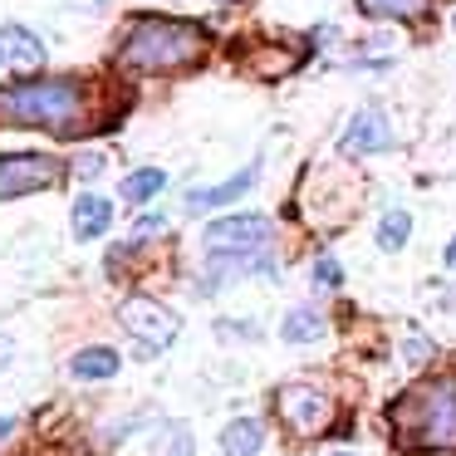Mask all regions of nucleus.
<instances>
[{
    "mask_svg": "<svg viewBox=\"0 0 456 456\" xmlns=\"http://www.w3.org/2000/svg\"><path fill=\"white\" fill-rule=\"evenodd\" d=\"M393 436L407 452H452L456 446V378L407 387L393 403Z\"/></svg>",
    "mask_w": 456,
    "mask_h": 456,
    "instance_id": "nucleus-1",
    "label": "nucleus"
},
{
    "mask_svg": "<svg viewBox=\"0 0 456 456\" xmlns=\"http://www.w3.org/2000/svg\"><path fill=\"white\" fill-rule=\"evenodd\" d=\"M207 50V30L191 20H138L118 50V64L133 74H177L191 69Z\"/></svg>",
    "mask_w": 456,
    "mask_h": 456,
    "instance_id": "nucleus-2",
    "label": "nucleus"
},
{
    "mask_svg": "<svg viewBox=\"0 0 456 456\" xmlns=\"http://www.w3.org/2000/svg\"><path fill=\"white\" fill-rule=\"evenodd\" d=\"M84 113L79 79H30L0 94V123H30V128L74 133Z\"/></svg>",
    "mask_w": 456,
    "mask_h": 456,
    "instance_id": "nucleus-3",
    "label": "nucleus"
},
{
    "mask_svg": "<svg viewBox=\"0 0 456 456\" xmlns=\"http://www.w3.org/2000/svg\"><path fill=\"white\" fill-rule=\"evenodd\" d=\"M270 236H275V226L250 211V216L211 221V226L201 231V246H207V256H260V250L270 246Z\"/></svg>",
    "mask_w": 456,
    "mask_h": 456,
    "instance_id": "nucleus-4",
    "label": "nucleus"
},
{
    "mask_svg": "<svg viewBox=\"0 0 456 456\" xmlns=\"http://www.w3.org/2000/svg\"><path fill=\"white\" fill-rule=\"evenodd\" d=\"M275 407H280V417H285V427H289L295 436L324 432L329 417H334L329 393H324V387H314V383H289V387H280V393H275Z\"/></svg>",
    "mask_w": 456,
    "mask_h": 456,
    "instance_id": "nucleus-5",
    "label": "nucleus"
},
{
    "mask_svg": "<svg viewBox=\"0 0 456 456\" xmlns=\"http://www.w3.org/2000/svg\"><path fill=\"white\" fill-rule=\"evenodd\" d=\"M118 319H123V329H128L133 338H142L148 348H167L172 338H177V314H172L167 305H158V299H148V295L123 299Z\"/></svg>",
    "mask_w": 456,
    "mask_h": 456,
    "instance_id": "nucleus-6",
    "label": "nucleus"
},
{
    "mask_svg": "<svg viewBox=\"0 0 456 456\" xmlns=\"http://www.w3.org/2000/svg\"><path fill=\"white\" fill-rule=\"evenodd\" d=\"M60 177V162L45 158V152H15V158H0V201L25 197V191H40Z\"/></svg>",
    "mask_w": 456,
    "mask_h": 456,
    "instance_id": "nucleus-7",
    "label": "nucleus"
},
{
    "mask_svg": "<svg viewBox=\"0 0 456 456\" xmlns=\"http://www.w3.org/2000/svg\"><path fill=\"white\" fill-rule=\"evenodd\" d=\"M387 148H393V128L378 109H358L344 138H338V152H348V158H368V152H387Z\"/></svg>",
    "mask_w": 456,
    "mask_h": 456,
    "instance_id": "nucleus-8",
    "label": "nucleus"
},
{
    "mask_svg": "<svg viewBox=\"0 0 456 456\" xmlns=\"http://www.w3.org/2000/svg\"><path fill=\"white\" fill-rule=\"evenodd\" d=\"M0 60L11 64L15 74H30L45 64V45L40 35H30L25 25H0Z\"/></svg>",
    "mask_w": 456,
    "mask_h": 456,
    "instance_id": "nucleus-9",
    "label": "nucleus"
},
{
    "mask_svg": "<svg viewBox=\"0 0 456 456\" xmlns=\"http://www.w3.org/2000/svg\"><path fill=\"white\" fill-rule=\"evenodd\" d=\"M260 177V162H250V167H240L236 177L216 182V187H201V191H187V211H211V207H231L236 197H246L250 187H256Z\"/></svg>",
    "mask_w": 456,
    "mask_h": 456,
    "instance_id": "nucleus-10",
    "label": "nucleus"
},
{
    "mask_svg": "<svg viewBox=\"0 0 456 456\" xmlns=\"http://www.w3.org/2000/svg\"><path fill=\"white\" fill-rule=\"evenodd\" d=\"M74 236L79 240H99L103 231H109V221H113V207L103 197H94V191H84L79 201H74Z\"/></svg>",
    "mask_w": 456,
    "mask_h": 456,
    "instance_id": "nucleus-11",
    "label": "nucleus"
},
{
    "mask_svg": "<svg viewBox=\"0 0 456 456\" xmlns=\"http://www.w3.org/2000/svg\"><path fill=\"white\" fill-rule=\"evenodd\" d=\"M260 446H265V427H260L256 417H236V422L221 432V452L226 456H256Z\"/></svg>",
    "mask_w": 456,
    "mask_h": 456,
    "instance_id": "nucleus-12",
    "label": "nucleus"
},
{
    "mask_svg": "<svg viewBox=\"0 0 456 456\" xmlns=\"http://www.w3.org/2000/svg\"><path fill=\"white\" fill-rule=\"evenodd\" d=\"M162 187H167V172H162V167H142V172H128V177H123L118 197L133 201V207H142V201H152Z\"/></svg>",
    "mask_w": 456,
    "mask_h": 456,
    "instance_id": "nucleus-13",
    "label": "nucleus"
},
{
    "mask_svg": "<svg viewBox=\"0 0 456 456\" xmlns=\"http://www.w3.org/2000/svg\"><path fill=\"white\" fill-rule=\"evenodd\" d=\"M280 334H285V344H314V338H324V314L319 309H289Z\"/></svg>",
    "mask_w": 456,
    "mask_h": 456,
    "instance_id": "nucleus-14",
    "label": "nucleus"
},
{
    "mask_svg": "<svg viewBox=\"0 0 456 456\" xmlns=\"http://www.w3.org/2000/svg\"><path fill=\"white\" fill-rule=\"evenodd\" d=\"M69 373L74 378H113L118 373V354L113 348H79L69 358Z\"/></svg>",
    "mask_w": 456,
    "mask_h": 456,
    "instance_id": "nucleus-15",
    "label": "nucleus"
},
{
    "mask_svg": "<svg viewBox=\"0 0 456 456\" xmlns=\"http://www.w3.org/2000/svg\"><path fill=\"white\" fill-rule=\"evenodd\" d=\"M358 11L373 20H417L427 11V0H358Z\"/></svg>",
    "mask_w": 456,
    "mask_h": 456,
    "instance_id": "nucleus-16",
    "label": "nucleus"
},
{
    "mask_svg": "<svg viewBox=\"0 0 456 456\" xmlns=\"http://www.w3.org/2000/svg\"><path fill=\"white\" fill-rule=\"evenodd\" d=\"M407 236H412V216H407V211H387V216L378 221V246L383 250H403Z\"/></svg>",
    "mask_w": 456,
    "mask_h": 456,
    "instance_id": "nucleus-17",
    "label": "nucleus"
},
{
    "mask_svg": "<svg viewBox=\"0 0 456 456\" xmlns=\"http://www.w3.org/2000/svg\"><path fill=\"white\" fill-rule=\"evenodd\" d=\"M314 285H324V289H338V285H344V270H338L334 256H319V260H314Z\"/></svg>",
    "mask_w": 456,
    "mask_h": 456,
    "instance_id": "nucleus-18",
    "label": "nucleus"
},
{
    "mask_svg": "<svg viewBox=\"0 0 456 456\" xmlns=\"http://www.w3.org/2000/svg\"><path fill=\"white\" fill-rule=\"evenodd\" d=\"M162 231H167V216L158 211V216H138V226H133V236H138V240H148V236H162Z\"/></svg>",
    "mask_w": 456,
    "mask_h": 456,
    "instance_id": "nucleus-19",
    "label": "nucleus"
},
{
    "mask_svg": "<svg viewBox=\"0 0 456 456\" xmlns=\"http://www.w3.org/2000/svg\"><path fill=\"white\" fill-rule=\"evenodd\" d=\"M74 172H79V177H99V172H103V152H89V158H79V162H74Z\"/></svg>",
    "mask_w": 456,
    "mask_h": 456,
    "instance_id": "nucleus-20",
    "label": "nucleus"
},
{
    "mask_svg": "<svg viewBox=\"0 0 456 456\" xmlns=\"http://www.w3.org/2000/svg\"><path fill=\"white\" fill-rule=\"evenodd\" d=\"M427 354H432V348H427V338H417V334L407 338V358H412V363H422Z\"/></svg>",
    "mask_w": 456,
    "mask_h": 456,
    "instance_id": "nucleus-21",
    "label": "nucleus"
},
{
    "mask_svg": "<svg viewBox=\"0 0 456 456\" xmlns=\"http://www.w3.org/2000/svg\"><path fill=\"white\" fill-rule=\"evenodd\" d=\"M11 354H15V348H11V338H0V368L11 363Z\"/></svg>",
    "mask_w": 456,
    "mask_h": 456,
    "instance_id": "nucleus-22",
    "label": "nucleus"
},
{
    "mask_svg": "<svg viewBox=\"0 0 456 456\" xmlns=\"http://www.w3.org/2000/svg\"><path fill=\"white\" fill-rule=\"evenodd\" d=\"M446 270H456V240L446 246Z\"/></svg>",
    "mask_w": 456,
    "mask_h": 456,
    "instance_id": "nucleus-23",
    "label": "nucleus"
},
{
    "mask_svg": "<svg viewBox=\"0 0 456 456\" xmlns=\"http://www.w3.org/2000/svg\"><path fill=\"white\" fill-rule=\"evenodd\" d=\"M0 436H11V417H0Z\"/></svg>",
    "mask_w": 456,
    "mask_h": 456,
    "instance_id": "nucleus-24",
    "label": "nucleus"
},
{
    "mask_svg": "<svg viewBox=\"0 0 456 456\" xmlns=\"http://www.w3.org/2000/svg\"><path fill=\"white\" fill-rule=\"evenodd\" d=\"M334 456H354V452H334Z\"/></svg>",
    "mask_w": 456,
    "mask_h": 456,
    "instance_id": "nucleus-25",
    "label": "nucleus"
}]
</instances>
